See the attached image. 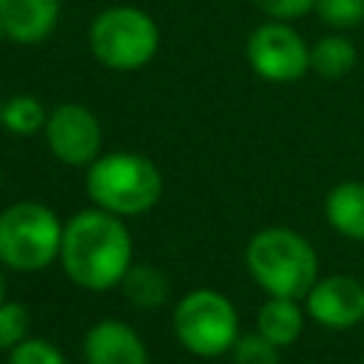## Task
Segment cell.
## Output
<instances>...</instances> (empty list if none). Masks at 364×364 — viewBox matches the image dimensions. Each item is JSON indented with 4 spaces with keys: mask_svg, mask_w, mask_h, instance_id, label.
<instances>
[{
    "mask_svg": "<svg viewBox=\"0 0 364 364\" xmlns=\"http://www.w3.org/2000/svg\"><path fill=\"white\" fill-rule=\"evenodd\" d=\"M6 364H68L65 353L43 336H28L14 350L6 353Z\"/></svg>",
    "mask_w": 364,
    "mask_h": 364,
    "instance_id": "cell-20",
    "label": "cell"
},
{
    "mask_svg": "<svg viewBox=\"0 0 364 364\" xmlns=\"http://www.w3.org/2000/svg\"><path fill=\"white\" fill-rule=\"evenodd\" d=\"M230 364H282V350L256 330L242 333L228 353Z\"/></svg>",
    "mask_w": 364,
    "mask_h": 364,
    "instance_id": "cell-18",
    "label": "cell"
},
{
    "mask_svg": "<svg viewBox=\"0 0 364 364\" xmlns=\"http://www.w3.org/2000/svg\"><path fill=\"white\" fill-rule=\"evenodd\" d=\"M9 301V279H6V267L0 264V304Z\"/></svg>",
    "mask_w": 364,
    "mask_h": 364,
    "instance_id": "cell-22",
    "label": "cell"
},
{
    "mask_svg": "<svg viewBox=\"0 0 364 364\" xmlns=\"http://www.w3.org/2000/svg\"><path fill=\"white\" fill-rule=\"evenodd\" d=\"M173 338L193 358H222L242 336L236 304L213 287H193L171 310Z\"/></svg>",
    "mask_w": 364,
    "mask_h": 364,
    "instance_id": "cell-4",
    "label": "cell"
},
{
    "mask_svg": "<svg viewBox=\"0 0 364 364\" xmlns=\"http://www.w3.org/2000/svg\"><path fill=\"white\" fill-rule=\"evenodd\" d=\"M60 9V0H0L3 34L20 46L43 43L57 28Z\"/></svg>",
    "mask_w": 364,
    "mask_h": 364,
    "instance_id": "cell-11",
    "label": "cell"
},
{
    "mask_svg": "<svg viewBox=\"0 0 364 364\" xmlns=\"http://www.w3.org/2000/svg\"><path fill=\"white\" fill-rule=\"evenodd\" d=\"M301 304L313 324L333 333L353 330L364 324V282L350 273L318 276Z\"/></svg>",
    "mask_w": 364,
    "mask_h": 364,
    "instance_id": "cell-9",
    "label": "cell"
},
{
    "mask_svg": "<svg viewBox=\"0 0 364 364\" xmlns=\"http://www.w3.org/2000/svg\"><path fill=\"white\" fill-rule=\"evenodd\" d=\"M85 364H151V350L139 330L122 318H97L82 333Z\"/></svg>",
    "mask_w": 364,
    "mask_h": 364,
    "instance_id": "cell-10",
    "label": "cell"
},
{
    "mask_svg": "<svg viewBox=\"0 0 364 364\" xmlns=\"http://www.w3.org/2000/svg\"><path fill=\"white\" fill-rule=\"evenodd\" d=\"M358 63V51L350 37L341 31L324 34L310 46V71L324 80H341L347 77Z\"/></svg>",
    "mask_w": 364,
    "mask_h": 364,
    "instance_id": "cell-15",
    "label": "cell"
},
{
    "mask_svg": "<svg viewBox=\"0 0 364 364\" xmlns=\"http://www.w3.org/2000/svg\"><path fill=\"white\" fill-rule=\"evenodd\" d=\"M313 11L324 26L341 34L364 23V0H316Z\"/></svg>",
    "mask_w": 364,
    "mask_h": 364,
    "instance_id": "cell-19",
    "label": "cell"
},
{
    "mask_svg": "<svg viewBox=\"0 0 364 364\" xmlns=\"http://www.w3.org/2000/svg\"><path fill=\"white\" fill-rule=\"evenodd\" d=\"M119 290L128 299V304H134L136 310H159L171 299V279L156 264H136L134 262L128 267Z\"/></svg>",
    "mask_w": 364,
    "mask_h": 364,
    "instance_id": "cell-14",
    "label": "cell"
},
{
    "mask_svg": "<svg viewBox=\"0 0 364 364\" xmlns=\"http://www.w3.org/2000/svg\"><path fill=\"white\" fill-rule=\"evenodd\" d=\"M3 37H6V34H3V23H0V40H3Z\"/></svg>",
    "mask_w": 364,
    "mask_h": 364,
    "instance_id": "cell-25",
    "label": "cell"
},
{
    "mask_svg": "<svg viewBox=\"0 0 364 364\" xmlns=\"http://www.w3.org/2000/svg\"><path fill=\"white\" fill-rule=\"evenodd\" d=\"M88 48L111 71H139L159 51L156 20L136 6H108L88 26Z\"/></svg>",
    "mask_w": 364,
    "mask_h": 364,
    "instance_id": "cell-6",
    "label": "cell"
},
{
    "mask_svg": "<svg viewBox=\"0 0 364 364\" xmlns=\"http://www.w3.org/2000/svg\"><path fill=\"white\" fill-rule=\"evenodd\" d=\"M0 125H3V100H0Z\"/></svg>",
    "mask_w": 364,
    "mask_h": 364,
    "instance_id": "cell-23",
    "label": "cell"
},
{
    "mask_svg": "<svg viewBox=\"0 0 364 364\" xmlns=\"http://www.w3.org/2000/svg\"><path fill=\"white\" fill-rule=\"evenodd\" d=\"M43 139L51 156L68 168H88L102 154V125L82 102H60L48 111Z\"/></svg>",
    "mask_w": 364,
    "mask_h": 364,
    "instance_id": "cell-8",
    "label": "cell"
},
{
    "mask_svg": "<svg viewBox=\"0 0 364 364\" xmlns=\"http://www.w3.org/2000/svg\"><path fill=\"white\" fill-rule=\"evenodd\" d=\"M253 6L270 17V20H282V23H290V20H299L304 14L313 11L316 0H253Z\"/></svg>",
    "mask_w": 364,
    "mask_h": 364,
    "instance_id": "cell-21",
    "label": "cell"
},
{
    "mask_svg": "<svg viewBox=\"0 0 364 364\" xmlns=\"http://www.w3.org/2000/svg\"><path fill=\"white\" fill-rule=\"evenodd\" d=\"M60 267L71 284L88 293H105L122 284L128 267L134 264V239L125 219L82 208L63 222Z\"/></svg>",
    "mask_w": 364,
    "mask_h": 364,
    "instance_id": "cell-1",
    "label": "cell"
},
{
    "mask_svg": "<svg viewBox=\"0 0 364 364\" xmlns=\"http://www.w3.org/2000/svg\"><path fill=\"white\" fill-rule=\"evenodd\" d=\"M245 267L259 290L282 299H304L318 279V253L293 228L270 225L245 245Z\"/></svg>",
    "mask_w": 364,
    "mask_h": 364,
    "instance_id": "cell-2",
    "label": "cell"
},
{
    "mask_svg": "<svg viewBox=\"0 0 364 364\" xmlns=\"http://www.w3.org/2000/svg\"><path fill=\"white\" fill-rule=\"evenodd\" d=\"M63 219L34 199L0 210V264L11 273H40L60 259Z\"/></svg>",
    "mask_w": 364,
    "mask_h": 364,
    "instance_id": "cell-5",
    "label": "cell"
},
{
    "mask_svg": "<svg viewBox=\"0 0 364 364\" xmlns=\"http://www.w3.org/2000/svg\"><path fill=\"white\" fill-rule=\"evenodd\" d=\"M85 193L94 208L119 219L142 216L162 196V173L145 154L108 151L85 168Z\"/></svg>",
    "mask_w": 364,
    "mask_h": 364,
    "instance_id": "cell-3",
    "label": "cell"
},
{
    "mask_svg": "<svg viewBox=\"0 0 364 364\" xmlns=\"http://www.w3.org/2000/svg\"><path fill=\"white\" fill-rule=\"evenodd\" d=\"M31 336V313L23 301L9 299L0 304V353L14 350Z\"/></svg>",
    "mask_w": 364,
    "mask_h": 364,
    "instance_id": "cell-17",
    "label": "cell"
},
{
    "mask_svg": "<svg viewBox=\"0 0 364 364\" xmlns=\"http://www.w3.org/2000/svg\"><path fill=\"white\" fill-rule=\"evenodd\" d=\"M0 188H3V168H0Z\"/></svg>",
    "mask_w": 364,
    "mask_h": 364,
    "instance_id": "cell-24",
    "label": "cell"
},
{
    "mask_svg": "<svg viewBox=\"0 0 364 364\" xmlns=\"http://www.w3.org/2000/svg\"><path fill=\"white\" fill-rule=\"evenodd\" d=\"M46 105L31 94H14L3 100V128L14 136H31L46 128Z\"/></svg>",
    "mask_w": 364,
    "mask_h": 364,
    "instance_id": "cell-16",
    "label": "cell"
},
{
    "mask_svg": "<svg viewBox=\"0 0 364 364\" xmlns=\"http://www.w3.org/2000/svg\"><path fill=\"white\" fill-rule=\"evenodd\" d=\"M324 219L338 236L364 242V182L344 179L333 185L324 196Z\"/></svg>",
    "mask_w": 364,
    "mask_h": 364,
    "instance_id": "cell-13",
    "label": "cell"
},
{
    "mask_svg": "<svg viewBox=\"0 0 364 364\" xmlns=\"http://www.w3.org/2000/svg\"><path fill=\"white\" fill-rule=\"evenodd\" d=\"M245 57L253 74L267 82H296L310 71V46L282 20L256 26L245 43Z\"/></svg>",
    "mask_w": 364,
    "mask_h": 364,
    "instance_id": "cell-7",
    "label": "cell"
},
{
    "mask_svg": "<svg viewBox=\"0 0 364 364\" xmlns=\"http://www.w3.org/2000/svg\"><path fill=\"white\" fill-rule=\"evenodd\" d=\"M307 313L299 299H282V296H267L259 310H256V333L264 336L270 344L279 350L296 344L304 333Z\"/></svg>",
    "mask_w": 364,
    "mask_h": 364,
    "instance_id": "cell-12",
    "label": "cell"
}]
</instances>
